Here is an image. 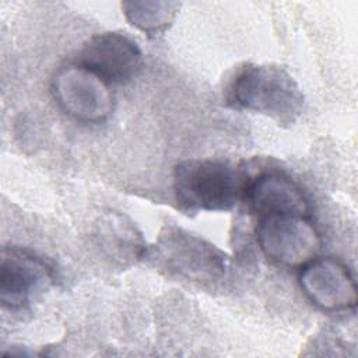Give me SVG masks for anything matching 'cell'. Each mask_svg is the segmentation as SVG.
Instances as JSON below:
<instances>
[{
  "mask_svg": "<svg viewBox=\"0 0 358 358\" xmlns=\"http://www.w3.org/2000/svg\"><path fill=\"white\" fill-rule=\"evenodd\" d=\"M225 99L235 109L268 116L278 124L295 123L303 109L298 83L277 64H243L229 80Z\"/></svg>",
  "mask_w": 358,
  "mask_h": 358,
  "instance_id": "cell-1",
  "label": "cell"
},
{
  "mask_svg": "<svg viewBox=\"0 0 358 358\" xmlns=\"http://www.w3.org/2000/svg\"><path fill=\"white\" fill-rule=\"evenodd\" d=\"M246 179L228 161L194 158L179 162L173 169V192L180 210L228 211L241 199Z\"/></svg>",
  "mask_w": 358,
  "mask_h": 358,
  "instance_id": "cell-2",
  "label": "cell"
},
{
  "mask_svg": "<svg viewBox=\"0 0 358 358\" xmlns=\"http://www.w3.org/2000/svg\"><path fill=\"white\" fill-rule=\"evenodd\" d=\"M179 278L197 284H217L227 277L229 257L203 236L176 225H165L147 256Z\"/></svg>",
  "mask_w": 358,
  "mask_h": 358,
  "instance_id": "cell-3",
  "label": "cell"
},
{
  "mask_svg": "<svg viewBox=\"0 0 358 358\" xmlns=\"http://www.w3.org/2000/svg\"><path fill=\"white\" fill-rule=\"evenodd\" d=\"M256 236L262 252L285 267H302L322 246L317 231L305 215L259 218Z\"/></svg>",
  "mask_w": 358,
  "mask_h": 358,
  "instance_id": "cell-4",
  "label": "cell"
},
{
  "mask_svg": "<svg viewBox=\"0 0 358 358\" xmlns=\"http://www.w3.org/2000/svg\"><path fill=\"white\" fill-rule=\"evenodd\" d=\"M52 92L63 112L84 123L103 122L113 109V95L108 84L78 63L57 70L52 80Z\"/></svg>",
  "mask_w": 358,
  "mask_h": 358,
  "instance_id": "cell-5",
  "label": "cell"
},
{
  "mask_svg": "<svg viewBox=\"0 0 358 358\" xmlns=\"http://www.w3.org/2000/svg\"><path fill=\"white\" fill-rule=\"evenodd\" d=\"M77 63L106 84L130 81L143 66V53L136 42L119 32L91 36L78 53Z\"/></svg>",
  "mask_w": 358,
  "mask_h": 358,
  "instance_id": "cell-6",
  "label": "cell"
},
{
  "mask_svg": "<svg viewBox=\"0 0 358 358\" xmlns=\"http://www.w3.org/2000/svg\"><path fill=\"white\" fill-rule=\"evenodd\" d=\"M299 285L323 310L341 312L357 305V285L348 268L333 257H315L301 267Z\"/></svg>",
  "mask_w": 358,
  "mask_h": 358,
  "instance_id": "cell-7",
  "label": "cell"
},
{
  "mask_svg": "<svg viewBox=\"0 0 358 358\" xmlns=\"http://www.w3.org/2000/svg\"><path fill=\"white\" fill-rule=\"evenodd\" d=\"M53 280L45 260L18 248H4L0 264V301L10 309H21Z\"/></svg>",
  "mask_w": 358,
  "mask_h": 358,
  "instance_id": "cell-8",
  "label": "cell"
},
{
  "mask_svg": "<svg viewBox=\"0 0 358 358\" xmlns=\"http://www.w3.org/2000/svg\"><path fill=\"white\" fill-rule=\"evenodd\" d=\"M242 199L259 218L275 215H305L309 201L302 189L285 173L264 171L245 182Z\"/></svg>",
  "mask_w": 358,
  "mask_h": 358,
  "instance_id": "cell-9",
  "label": "cell"
},
{
  "mask_svg": "<svg viewBox=\"0 0 358 358\" xmlns=\"http://www.w3.org/2000/svg\"><path fill=\"white\" fill-rule=\"evenodd\" d=\"M96 238L106 256L123 266L136 263L148 253L141 234L119 213H109L101 218Z\"/></svg>",
  "mask_w": 358,
  "mask_h": 358,
  "instance_id": "cell-10",
  "label": "cell"
},
{
  "mask_svg": "<svg viewBox=\"0 0 358 358\" xmlns=\"http://www.w3.org/2000/svg\"><path fill=\"white\" fill-rule=\"evenodd\" d=\"M127 21L145 34H158L166 29L179 10L173 1H124L122 3Z\"/></svg>",
  "mask_w": 358,
  "mask_h": 358,
  "instance_id": "cell-11",
  "label": "cell"
}]
</instances>
